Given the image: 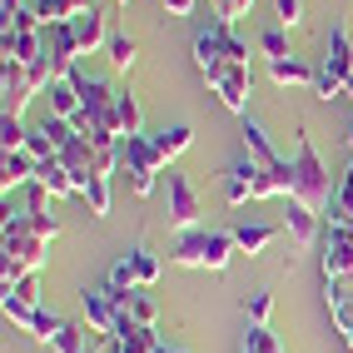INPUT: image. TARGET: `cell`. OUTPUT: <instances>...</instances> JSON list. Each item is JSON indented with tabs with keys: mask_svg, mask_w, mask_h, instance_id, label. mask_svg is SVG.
Here are the masks:
<instances>
[{
	"mask_svg": "<svg viewBox=\"0 0 353 353\" xmlns=\"http://www.w3.org/2000/svg\"><path fill=\"white\" fill-rule=\"evenodd\" d=\"M0 294H15L20 303H35V309H40V274H26L15 289H0Z\"/></svg>",
	"mask_w": 353,
	"mask_h": 353,
	"instance_id": "cell-37",
	"label": "cell"
},
{
	"mask_svg": "<svg viewBox=\"0 0 353 353\" xmlns=\"http://www.w3.org/2000/svg\"><path fill=\"white\" fill-rule=\"evenodd\" d=\"M249 6H254V0H229V20H244Z\"/></svg>",
	"mask_w": 353,
	"mask_h": 353,
	"instance_id": "cell-43",
	"label": "cell"
},
{
	"mask_svg": "<svg viewBox=\"0 0 353 353\" xmlns=\"http://www.w3.org/2000/svg\"><path fill=\"white\" fill-rule=\"evenodd\" d=\"M26 150H30L35 159H55V145H50V139H45V130H40V125L30 130V139H26Z\"/></svg>",
	"mask_w": 353,
	"mask_h": 353,
	"instance_id": "cell-40",
	"label": "cell"
},
{
	"mask_svg": "<svg viewBox=\"0 0 353 353\" xmlns=\"http://www.w3.org/2000/svg\"><path fill=\"white\" fill-rule=\"evenodd\" d=\"M120 174L130 179L134 194H154V184H159V174H170V164L159 159L150 134H125L120 139Z\"/></svg>",
	"mask_w": 353,
	"mask_h": 353,
	"instance_id": "cell-3",
	"label": "cell"
},
{
	"mask_svg": "<svg viewBox=\"0 0 353 353\" xmlns=\"http://www.w3.org/2000/svg\"><path fill=\"white\" fill-rule=\"evenodd\" d=\"M319 264H323V279H353V229H343V224L323 229Z\"/></svg>",
	"mask_w": 353,
	"mask_h": 353,
	"instance_id": "cell-8",
	"label": "cell"
},
{
	"mask_svg": "<svg viewBox=\"0 0 353 353\" xmlns=\"http://www.w3.org/2000/svg\"><path fill=\"white\" fill-rule=\"evenodd\" d=\"M80 303H85V328L95 339H105V343H114V334H120V303L110 299V289H85L80 294Z\"/></svg>",
	"mask_w": 353,
	"mask_h": 353,
	"instance_id": "cell-9",
	"label": "cell"
},
{
	"mask_svg": "<svg viewBox=\"0 0 353 353\" xmlns=\"http://www.w3.org/2000/svg\"><path fill=\"white\" fill-rule=\"evenodd\" d=\"M284 234L299 244V249H314L319 239H323V229H319V209H309V204H299V199H289V214H284Z\"/></svg>",
	"mask_w": 353,
	"mask_h": 353,
	"instance_id": "cell-12",
	"label": "cell"
},
{
	"mask_svg": "<svg viewBox=\"0 0 353 353\" xmlns=\"http://www.w3.org/2000/svg\"><path fill=\"white\" fill-rule=\"evenodd\" d=\"M334 190H339V184L328 179V164H323V154L314 150V139L299 130V150H294V194H289V199L309 204V209H328Z\"/></svg>",
	"mask_w": 353,
	"mask_h": 353,
	"instance_id": "cell-2",
	"label": "cell"
},
{
	"mask_svg": "<svg viewBox=\"0 0 353 353\" xmlns=\"http://www.w3.org/2000/svg\"><path fill=\"white\" fill-rule=\"evenodd\" d=\"M0 10H6V15H15V10H26V6H20V0H0Z\"/></svg>",
	"mask_w": 353,
	"mask_h": 353,
	"instance_id": "cell-44",
	"label": "cell"
},
{
	"mask_svg": "<svg viewBox=\"0 0 353 353\" xmlns=\"http://www.w3.org/2000/svg\"><path fill=\"white\" fill-rule=\"evenodd\" d=\"M110 348H114V353H159V334H154V328L130 323V328H120V334H114Z\"/></svg>",
	"mask_w": 353,
	"mask_h": 353,
	"instance_id": "cell-21",
	"label": "cell"
},
{
	"mask_svg": "<svg viewBox=\"0 0 353 353\" xmlns=\"http://www.w3.org/2000/svg\"><path fill=\"white\" fill-rule=\"evenodd\" d=\"M110 284H114V289H139V279H134V264H130V254H125V259H114V269H110Z\"/></svg>",
	"mask_w": 353,
	"mask_h": 353,
	"instance_id": "cell-38",
	"label": "cell"
},
{
	"mask_svg": "<svg viewBox=\"0 0 353 353\" xmlns=\"http://www.w3.org/2000/svg\"><path fill=\"white\" fill-rule=\"evenodd\" d=\"M80 55H85V50H80L75 30H70V20H65V26H45V60H50L55 80H60V75H75V60H80Z\"/></svg>",
	"mask_w": 353,
	"mask_h": 353,
	"instance_id": "cell-10",
	"label": "cell"
},
{
	"mask_svg": "<svg viewBox=\"0 0 353 353\" xmlns=\"http://www.w3.org/2000/svg\"><path fill=\"white\" fill-rule=\"evenodd\" d=\"M239 353H284V348H279V339H274L269 323H249V334H244V348H239Z\"/></svg>",
	"mask_w": 353,
	"mask_h": 353,
	"instance_id": "cell-28",
	"label": "cell"
},
{
	"mask_svg": "<svg viewBox=\"0 0 353 353\" xmlns=\"http://www.w3.org/2000/svg\"><path fill=\"white\" fill-rule=\"evenodd\" d=\"M35 184H40V190H50L55 199L80 194V184H75V174L60 164V154H55V159H35Z\"/></svg>",
	"mask_w": 353,
	"mask_h": 353,
	"instance_id": "cell-14",
	"label": "cell"
},
{
	"mask_svg": "<svg viewBox=\"0 0 353 353\" xmlns=\"http://www.w3.org/2000/svg\"><path fill=\"white\" fill-rule=\"evenodd\" d=\"M239 139H244V154H249L254 164H264V170H269V164H279V159H284V154H279V150L269 145L264 125H259V120H249V114H244V130H239Z\"/></svg>",
	"mask_w": 353,
	"mask_h": 353,
	"instance_id": "cell-17",
	"label": "cell"
},
{
	"mask_svg": "<svg viewBox=\"0 0 353 353\" xmlns=\"http://www.w3.org/2000/svg\"><path fill=\"white\" fill-rule=\"evenodd\" d=\"M269 75H274V85H309V90H314V75H319V70H309L299 55H284V60H269Z\"/></svg>",
	"mask_w": 353,
	"mask_h": 353,
	"instance_id": "cell-23",
	"label": "cell"
},
{
	"mask_svg": "<svg viewBox=\"0 0 353 353\" xmlns=\"http://www.w3.org/2000/svg\"><path fill=\"white\" fill-rule=\"evenodd\" d=\"M70 6H75V15H80V10H95V0H70Z\"/></svg>",
	"mask_w": 353,
	"mask_h": 353,
	"instance_id": "cell-45",
	"label": "cell"
},
{
	"mask_svg": "<svg viewBox=\"0 0 353 353\" xmlns=\"http://www.w3.org/2000/svg\"><path fill=\"white\" fill-rule=\"evenodd\" d=\"M85 343H90V328H80V323H65V319H60V328H55L50 348H55V353H85Z\"/></svg>",
	"mask_w": 353,
	"mask_h": 353,
	"instance_id": "cell-24",
	"label": "cell"
},
{
	"mask_svg": "<svg viewBox=\"0 0 353 353\" xmlns=\"http://www.w3.org/2000/svg\"><path fill=\"white\" fill-rule=\"evenodd\" d=\"M323 65L334 70L343 85L353 80V30H348V20H339V26L328 30V55H323Z\"/></svg>",
	"mask_w": 353,
	"mask_h": 353,
	"instance_id": "cell-13",
	"label": "cell"
},
{
	"mask_svg": "<svg viewBox=\"0 0 353 353\" xmlns=\"http://www.w3.org/2000/svg\"><path fill=\"white\" fill-rule=\"evenodd\" d=\"M30 75H26V65L20 60H0V100H6V114H26V105H30Z\"/></svg>",
	"mask_w": 353,
	"mask_h": 353,
	"instance_id": "cell-11",
	"label": "cell"
},
{
	"mask_svg": "<svg viewBox=\"0 0 353 353\" xmlns=\"http://www.w3.org/2000/svg\"><path fill=\"white\" fill-rule=\"evenodd\" d=\"M259 50H264L269 60H284V55H294V50H289V35H284V26H274V30H264V35H259Z\"/></svg>",
	"mask_w": 353,
	"mask_h": 353,
	"instance_id": "cell-34",
	"label": "cell"
},
{
	"mask_svg": "<svg viewBox=\"0 0 353 353\" xmlns=\"http://www.w3.org/2000/svg\"><path fill=\"white\" fill-rule=\"evenodd\" d=\"M120 134H145V114H139V100L130 95V90H120Z\"/></svg>",
	"mask_w": 353,
	"mask_h": 353,
	"instance_id": "cell-27",
	"label": "cell"
},
{
	"mask_svg": "<svg viewBox=\"0 0 353 353\" xmlns=\"http://www.w3.org/2000/svg\"><path fill=\"white\" fill-rule=\"evenodd\" d=\"M45 249H50V239H40V234L30 229V219L26 214H15V209L6 204V224H0V254L6 259H15L20 269H40L45 264Z\"/></svg>",
	"mask_w": 353,
	"mask_h": 353,
	"instance_id": "cell-5",
	"label": "cell"
},
{
	"mask_svg": "<svg viewBox=\"0 0 353 353\" xmlns=\"http://www.w3.org/2000/svg\"><path fill=\"white\" fill-rule=\"evenodd\" d=\"M244 314H249V323H269L274 319V294L269 289H249L244 294Z\"/></svg>",
	"mask_w": 353,
	"mask_h": 353,
	"instance_id": "cell-31",
	"label": "cell"
},
{
	"mask_svg": "<svg viewBox=\"0 0 353 353\" xmlns=\"http://www.w3.org/2000/svg\"><path fill=\"white\" fill-rule=\"evenodd\" d=\"M328 224H343V229H353V164L343 170V179H339L334 199H328Z\"/></svg>",
	"mask_w": 353,
	"mask_h": 353,
	"instance_id": "cell-22",
	"label": "cell"
},
{
	"mask_svg": "<svg viewBox=\"0 0 353 353\" xmlns=\"http://www.w3.org/2000/svg\"><path fill=\"white\" fill-rule=\"evenodd\" d=\"M80 199L90 204V214H95V219H105V214H110V174H95V179L80 190Z\"/></svg>",
	"mask_w": 353,
	"mask_h": 353,
	"instance_id": "cell-25",
	"label": "cell"
},
{
	"mask_svg": "<svg viewBox=\"0 0 353 353\" xmlns=\"http://www.w3.org/2000/svg\"><path fill=\"white\" fill-rule=\"evenodd\" d=\"M30 10L40 15V26H65V20H75V6H70V0H35Z\"/></svg>",
	"mask_w": 353,
	"mask_h": 353,
	"instance_id": "cell-30",
	"label": "cell"
},
{
	"mask_svg": "<svg viewBox=\"0 0 353 353\" xmlns=\"http://www.w3.org/2000/svg\"><path fill=\"white\" fill-rule=\"evenodd\" d=\"M164 214H170V229L174 234H184V229L199 224V194H194L190 174H179L174 164H170V174H164Z\"/></svg>",
	"mask_w": 353,
	"mask_h": 353,
	"instance_id": "cell-6",
	"label": "cell"
},
{
	"mask_svg": "<svg viewBox=\"0 0 353 353\" xmlns=\"http://www.w3.org/2000/svg\"><path fill=\"white\" fill-rule=\"evenodd\" d=\"M239 254V244H234V229H204V224H194V229H184V234H174V244H170V259L179 269H229V259Z\"/></svg>",
	"mask_w": 353,
	"mask_h": 353,
	"instance_id": "cell-1",
	"label": "cell"
},
{
	"mask_svg": "<svg viewBox=\"0 0 353 353\" xmlns=\"http://www.w3.org/2000/svg\"><path fill=\"white\" fill-rule=\"evenodd\" d=\"M254 179H259V164L244 154L239 164H229V170H224V199L229 204H249L254 199Z\"/></svg>",
	"mask_w": 353,
	"mask_h": 353,
	"instance_id": "cell-15",
	"label": "cell"
},
{
	"mask_svg": "<svg viewBox=\"0 0 353 353\" xmlns=\"http://www.w3.org/2000/svg\"><path fill=\"white\" fill-rule=\"evenodd\" d=\"M150 139H154L159 159H164V164H174V159H179L184 150L194 145V130H190V125H164V130H154Z\"/></svg>",
	"mask_w": 353,
	"mask_h": 353,
	"instance_id": "cell-20",
	"label": "cell"
},
{
	"mask_svg": "<svg viewBox=\"0 0 353 353\" xmlns=\"http://www.w3.org/2000/svg\"><path fill=\"white\" fill-rule=\"evenodd\" d=\"M159 6L170 10V15H194V6H199V0H159Z\"/></svg>",
	"mask_w": 353,
	"mask_h": 353,
	"instance_id": "cell-42",
	"label": "cell"
},
{
	"mask_svg": "<svg viewBox=\"0 0 353 353\" xmlns=\"http://www.w3.org/2000/svg\"><path fill=\"white\" fill-rule=\"evenodd\" d=\"M279 234H284V224H234V244H239V254H264Z\"/></svg>",
	"mask_w": 353,
	"mask_h": 353,
	"instance_id": "cell-18",
	"label": "cell"
},
{
	"mask_svg": "<svg viewBox=\"0 0 353 353\" xmlns=\"http://www.w3.org/2000/svg\"><path fill=\"white\" fill-rule=\"evenodd\" d=\"M70 30H75V40H80L85 55H95V50L110 45V30H105V15L100 10H80L75 20H70Z\"/></svg>",
	"mask_w": 353,
	"mask_h": 353,
	"instance_id": "cell-16",
	"label": "cell"
},
{
	"mask_svg": "<svg viewBox=\"0 0 353 353\" xmlns=\"http://www.w3.org/2000/svg\"><path fill=\"white\" fill-rule=\"evenodd\" d=\"M274 10H279V26L294 30L299 20H303V0H274Z\"/></svg>",
	"mask_w": 353,
	"mask_h": 353,
	"instance_id": "cell-39",
	"label": "cell"
},
{
	"mask_svg": "<svg viewBox=\"0 0 353 353\" xmlns=\"http://www.w3.org/2000/svg\"><path fill=\"white\" fill-rule=\"evenodd\" d=\"M348 150H353V125H348Z\"/></svg>",
	"mask_w": 353,
	"mask_h": 353,
	"instance_id": "cell-47",
	"label": "cell"
},
{
	"mask_svg": "<svg viewBox=\"0 0 353 353\" xmlns=\"http://www.w3.org/2000/svg\"><path fill=\"white\" fill-rule=\"evenodd\" d=\"M314 95H319L323 105L343 95V80H339V75H334V70H328V65H319V75H314Z\"/></svg>",
	"mask_w": 353,
	"mask_h": 353,
	"instance_id": "cell-35",
	"label": "cell"
},
{
	"mask_svg": "<svg viewBox=\"0 0 353 353\" xmlns=\"http://www.w3.org/2000/svg\"><path fill=\"white\" fill-rule=\"evenodd\" d=\"M194 65L204 70V75H214V70H224V65H249V45L234 35V26H204L199 35H194Z\"/></svg>",
	"mask_w": 353,
	"mask_h": 353,
	"instance_id": "cell-4",
	"label": "cell"
},
{
	"mask_svg": "<svg viewBox=\"0 0 353 353\" xmlns=\"http://www.w3.org/2000/svg\"><path fill=\"white\" fill-rule=\"evenodd\" d=\"M26 139H30V130L20 125L15 114H0V150L15 154V150H26Z\"/></svg>",
	"mask_w": 353,
	"mask_h": 353,
	"instance_id": "cell-29",
	"label": "cell"
},
{
	"mask_svg": "<svg viewBox=\"0 0 353 353\" xmlns=\"http://www.w3.org/2000/svg\"><path fill=\"white\" fill-rule=\"evenodd\" d=\"M204 80H209V90L219 95L224 110L249 114V90H254V70H249V65H224V70H214V75H204Z\"/></svg>",
	"mask_w": 353,
	"mask_h": 353,
	"instance_id": "cell-7",
	"label": "cell"
},
{
	"mask_svg": "<svg viewBox=\"0 0 353 353\" xmlns=\"http://www.w3.org/2000/svg\"><path fill=\"white\" fill-rule=\"evenodd\" d=\"M26 179H35V154H30V150H15V154L0 159V190H6V199H10V190H20Z\"/></svg>",
	"mask_w": 353,
	"mask_h": 353,
	"instance_id": "cell-19",
	"label": "cell"
},
{
	"mask_svg": "<svg viewBox=\"0 0 353 353\" xmlns=\"http://www.w3.org/2000/svg\"><path fill=\"white\" fill-rule=\"evenodd\" d=\"M6 26H10V30H40V15H35V10L26 6V10H15V15H6Z\"/></svg>",
	"mask_w": 353,
	"mask_h": 353,
	"instance_id": "cell-41",
	"label": "cell"
},
{
	"mask_svg": "<svg viewBox=\"0 0 353 353\" xmlns=\"http://www.w3.org/2000/svg\"><path fill=\"white\" fill-rule=\"evenodd\" d=\"M159 353H184V348H170V343H159Z\"/></svg>",
	"mask_w": 353,
	"mask_h": 353,
	"instance_id": "cell-46",
	"label": "cell"
},
{
	"mask_svg": "<svg viewBox=\"0 0 353 353\" xmlns=\"http://www.w3.org/2000/svg\"><path fill=\"white\" fill-rule=\"evenodd\" d=\"M105 50H110V65H114V70H130V65L139 60V45H134L130 35H110Z\"/></svg>",
	"mask_w": 353,
	"mask_h": 353,
	"instance_id": "cell-32",
	"label": "cell"
},
{
	"mask_svg": "<svg viewBox=\"0 0 353 353\" xmlns=\"http://www.w3.org/2000/svg\"><path fill=\"white\" fill-rule=\"evenodd\" d=\"M130 264H134V279H139V289H150L154 279H159V259L150 249H130Z\"/></svg>",
	"mask_w": 353,
	"mask_h": 353,
	"instance_id": "cell-33",
	"label": "cell"
},
{
	"mask_svg": "<svg viewBox=\"0 0 353 353\" xmlns=\"http://www.w3.org/2000/svg\"><path fill=\"white\" fill-rule=\"evenodd\" d=\"M120 6H130V0H120Z\"/></svg>",
	"mask_w": 353,
	"mask_h": 353,
	"instance_id": "cell-49",
	"label": "cell"
},
{
	"mask_svg": "<svg viewBox=\"0 0 353 353\" xmlns=\"http://www.w3.org/2000/svg\"><path fill=\"white\" fill-rule=\"evenodd\" d=\"M125 314H130L139 328H154V323H159V303H154L145 289H130V309H125Z\"/></svg>",
	"mask_w": 353,
	"mask_h": 353,
	"instance_id": "cell-26",
	"label": "cell"
},
{
	"mask_svg": "<svg viewBox=\"0 0 353 353\" xmlns=\"http://www.w3.org/2000/svg\"><path fill=\"white\" fill-rule=\"evenodd\" d=\"M343 339H348V348H353V328H348V334H343Z\"/></svg>",
	"mask_w": 353,
	"mask_h": 353,
	"instance_id": "cell-48",
	"label": "cell"
},
{
	"mask_svg": "<svg viewBox=\"0 0 353 353\" xmlns=\"http://www.w3.org/2000/svg\"><path fill=\"white\" fill-rule=\"evenodd\" d=\"M20 214H26V209H20ZM26 219H30V229L40 234V239H50V244L60 239V219L55 214H45V209H40V214H26Z\"/></svg>",
	"mask_w": 353,
	"mask_h": 353,
	"instance_id": "cell-36",
	"label": "cell"
}]
</instances>
